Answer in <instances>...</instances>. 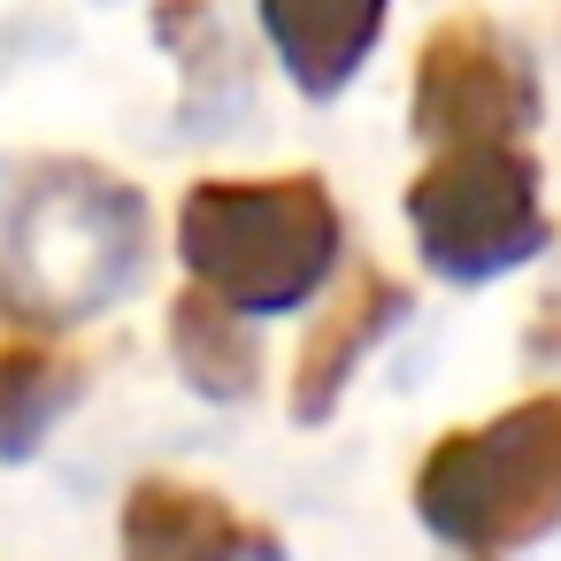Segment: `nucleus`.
<instances>
[{"label":"nucleus","instance_id":"1","mask_svg":"<svg viewBox=\"0 0 561 561\" xmlns=\"http://www.w3.org/2000/svg\"><path fill=\"white\" fill-rule=\"evenodd\" d=\"M178 254L224 316H285L323 293L339 208L323 178H208L178 208Z\"/></svg>","mask_w":561,"mask_h":561},{"label":"nucleus","instance_id":"2","mask_svg":"<svg viewBox=\"0 0 561 561\" xmlns=\"http://www.w3.org/2000/svg\"><path fill=\"white\" fill-rule=\"evenodd\" d=\"M415 515L469 561H507L561 523V392L454 431L415 469Z\"/></svg>","mask_w":561,"mask_h":561},{"label":"nucleus","instance_id":"3","mask_svg":"<svg viewBox=\"0 0 561 561\" xmlns=\"http://www.w3.org/2000/svg\"><path fill=\"white\" fill-rule=\"evenodd\" d=\"M9 293L39 316H93L147 270V201L85 162H47L9 208Z\"/></svg>","mask_w":561,"mask_h":561},{"label":"nucleus","instance_id":"4","mask_svg":"<svg viewBox=\"0 0 561 561\" xmlns=\"http://www.w3.org/2000/svg\"><path fill=\"white\" fill-rule=\"evenodd\" d=\"M408 224L423 270L446 285H484L546 247L538 162L523 147H446L408 185Z\"/></svg>","mask_w":561,"mask_h":561},{"label":"nucleus","instance_id":"5","mask_svg":"<svg viewBox=\"0 0 561 561\" xmlns=\"http://www.w3.org/2000/svg\"><path fill=\"white\" fill-rule=\"evenodd\" d=\"M530 124H538V70L500 24L454 16L423 39V62H415V131L423 139L515 147Z\"/></svg>","mask_w":561,"mask_h":561},{"label":"nucleus","instance_id":"6","mask_svg":"<svg viewBox=\"0 0 561 561\" xmlns=\"http://www.w3.org/2000/svg\"><path fill=\"white\" fill-rule=\"evenodd\" d=\"M124 561H285V553L231 500L154 477L124 507Z\"/></svg>","mask_w":561,"mask_h":561},{"label":"nucleus","instance_id":"7","mask_svg":"<svg viewBox=\"0 0 561 561\" xmlns=\"http://www.w3.org/2000/svg\"><path fill=\"white\" fill-rule=\"evenodd\" d=\"M408 316V285H392L385 270H354L346 293H331V308L316 316L308 346H300V369H293V423H323L354 377V362Z\"/></svg>","mask_w":561,"mask_h":561},{"label":"nucleus","instance_id":"8","mask_svg":"<svg viewBox=\"0 0 561 561\" xmlns=\"http://www.w3.org/2000/svg\"><path fill=\"white\" fill-rule=\"evenodd\" d=\"M385 32V9H346V0H262V39L277 47L285 78L308 93V101H331L354 62L377 47Z\"/></svg>","mask_w":561,"mask_h":561},{"label":"nucleus","instance_id":"9","mask_svg":"<svg viewBox=\"0 0 561 561\" xmlns=\"http://www.w3.org/2000/svg\"><path fill=\"white\" fill-rule=\"evenodd\" d=\"M170 346H178V362H185V377H193L201 392H216V400L254 392V339H247V323L224 316L208 293H185V300H178Z\"/></svg>","mask_w":561,"mask_h":561},{"label":"nucleus","instance_id":"10","mask_svg":"<svg viewBox=\"0 0 561 561\" xmlns=\"http://www.w3.org/2000/svg\"><path fill=\"white\" fill-rule=\"evenodd\" d=\"M78 392V369L32 346H0V454H24Z\"/></svg>","mask_w":561,"mask_h":561}]
</instances>
